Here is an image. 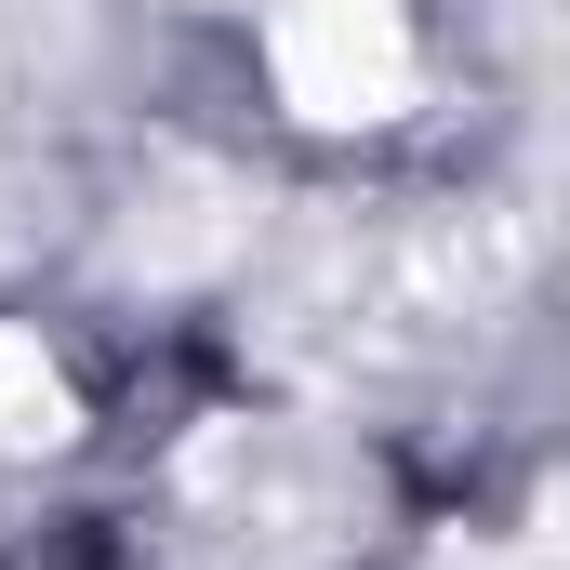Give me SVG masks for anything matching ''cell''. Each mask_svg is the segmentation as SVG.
Instances as JSON below:
<instances>
[{"label":"cell","mask_w":570,"mask_h":570,"mask_svg":"<svg viewBox=\"0 0 570 570\" xmlns=\"http://www.w3.org/2000/svg\"><path fill=\"white\" fill-rule=\"evenodd\" d=\"M518 279V239L504 213H358V226H318L279 279V345L305 358H345V372H399V358H438L464 345Z\"/></svg>","instance_id":"1"},{"label":"cell","mask_w":570,"mask_h":570,"mask_svg":"<svg viewBox=\"0 0 570 570\" xmlns=\"http://www.w3.org/2000/svg\"><path fill=\"white\" fill-rule=\"evenodd\" d=\"M358 531V464L292 412H226L173 464V544L186 570H332Z\"/></svg>","instance_id":"2"},{"label":"cell","mask_w":570,"mask_h":570,"mask_svg":"<svg viewBox=\"0 0 570 570\" xmlns=\"http://www.w3.org/2000/svg\"><path fill=\"white\" fill-rule=\"evenodd\" d=\"M266 67L318 134H372L412 107V13L399 0H266Z\"/></svg>","instance_id":"3"},{"label":"cell","mask_w":570,"mask_h":570,"mask_svg":"<svg viewBox=\"0 0 570 570\" xmlns=\"http://www.w3.org/2000/svg\"><path fill=\"white\" fill-rule=\"evenodd\" d=\"M67 438H80V399L53 372V345L40 332H0V451H67Z\"/></svg>","instance_id":"4"}]
</instances>
